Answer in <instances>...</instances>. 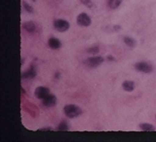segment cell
Segmentation results:
<instances>
[{"mask_svg": "<svg viewBox=\"0 0 156 142\" xmlns=\"http://www.w3.org/2000/svg\"><path fill=\"white\" fill-rule=\"evenodd\" d=\"M53 26H55V28L59 31V32H64V31H67L70 27V24L67 21L65 20H61V19H58V20H55L53 21Z\"/></svg>", "mask_w": 156, "mask_h": 142, "instance_id": "7a4b0ae2", "label": "cell"}, {"mask_svg": "<svg viewBox=\"0 0 156 142\" xmlns=\"http://www.w3.org/2000/svg\"><path fill=\"white\" fill-rule=\"evenodd\" d=\"M33 1H36V0H33Z\"/></svg>", "mask_w": 156, "mask_h": 142, "instance_id": "44dd1931", "label": "cell"}, {"mask_svg": "<svg viewBox=\"0 0 156 142\" xmlns=\"http://www.w3.org/2000/svg\"><path fill=\"white\" fill-rule=\"evenodd\" d=\"M82 109H80L78 105L75 104H68L64 107V114L68 117V118H76L80 116L82 114Z\"/></svg>", "mask_w": 156, "mask_h": 142, "instance_id": "6da1fadb", "label": "cell"}, {"mask_svg": "<svg viewBox=\"0 0 156 142\" xmlns=\"http://www.w3.org/2000/svg\"><path fill=\"white\" fill-rule=\"evenodd\" d=\"M80 2H82L83 5H85V6L89 7V8H91L93 6V3H92L91 0H80Z\"/></svg>", "mask_w": 156, "mask_h": 142, "instance_id": "ac0fdd59", "label": "cell"}, {"mask_svg": "<svg viewBox=\"0 0 156 142\" xmlns=\"http://www.w3.org/2000/svg\"><path fill=\"white\" fill-rule=\"evenodd\" d=\"M98 52H99V48L97 46H94L92 48L87 49V53H89V54H97Z\"/></svg>", "mask_w": 156, "mask_h": 142, "instance_id": "e0dca14e", "label": "cell"}, {"mask_svg": "<svg viewBox=\"0 0 156 142\" xmlns=\"http://www.w3.org/2000/svg\"><path fill=\"white\" fill-rule=\"evenodd\" d=\"M36 76V71L34 68H29V70L26 71L25 73L23 74V79H32V78H34Z\"/></svg>", "mask_w": 156, "mask_h": 142, "instance_id": "7c38bea8", "label": "cell"}, {"mask_svg": "<svg viewBox=\"0 0 156 142\" xmlns=\"http://www.w3.org/2000/svg\"><path fill=\"white\" fill-rule=\"evenodd\" d=\"M103 62H104V58L102 57H92V58L85 59L84 64L90 68H94V67L99 66L100 64L103 63Z\"/></svg>", "mask_w": 156, "mask_h": 142, "instance_id": "3957f363", "label": "cell"}, {"mask_svg": "<svg viewBox=\"0 0 156 142\" xmlns=\"http://www.w3.org/2000/svg\"><path fill=\"white\" fill-rule=\"evenodd\" d=\"M41 130H52V128H45V129H42Z\"/></svg>", "mask_w": 156, "mask_h": 142, "instance_id": "ffe728a7", "label": "cell"}, {"mask_svg": "<svg viewBox=\"0 0 156 142\" xmlns=\"http://www.w3.org/2000/svg\"><path fill=\"white\" fill-rule=\"evenodd\" d=\"M140 129H143L144 132H154L155 130V128L153 125L149 124H141L140 125Z\"/></svg>", "mask_w": 156, "mask_h": 142, "instance_id": "4fadbf2b", "label": "cell"}, {"mask_svg": "<svg viewBox=\"0 0 156 142\" xmlns=\"http://www.w3.org/2000/svg\"><path fill=\"white\" fill-rule=\"evenodd\" d=\"M57 129L60 130V132H67V130H69V125L66 122H61L59 124Z\"/></svg>", "mask_w": 156, "mask_h": 142, "instance_id": "9a60e30c", "label": "cell"}, {"mask_svg": "<svg viewBox=\"0 0 156 142\" xmlns=\"http://www.w3.org/2000/svg\"><path fill=\"white\" fill-rule=\"evenodd\" d=\"M35 96L39 99H43L45 98L48 95H50V90L49 88H46V87H38L35 90Z\"/></svg>", "mask_w": 156, "mask_h": 142, "instance_id": "52a82bcc", "label": "cell"}, {"mask_svg": "<svg viewBox=\"0 0 156 142\" xmlns=\"http://www.w3.org/2000/svg\"><path fill=\"white\" fill-rule=\"evenodd\" d=\"M122 3V0H108L107 5L110 9H116L117 7L120 6Z\"/></svg>", "mask_w": 156, "mask_h": 142, "instance_id": "8fae6325", "label": "cell"}, {"mask_svg": "<svg viewBox=\"0 0 156 142\" xmlns=\"http://www.w3.org/2000/svg\"><path fill=\"white\" fill-rule=\"evenodd\" d=\"M135 68L139 72H143V73H150L152 72L153 67L151 64H149L147 62H140L135 64Z\"/></svg>", "mask_w": 156, "mask_h": 142, "instance_id": "277c9868", "label": "cell"}, {"mask_svg": "<svg viewBox=\"0 0 156 142\" xmlns=\"http://www.w3.org/2000/svg\"><path fill=\"white\" fill-rule=\"evenodd\" d=\"M23 8H24V10L26 11V12H28V13H33V12H34V9H33V7H31L28 3H26V2H23Z\"/></svg>", "mask_w": 156, "mask_h": 142, "instance_id": "2e32d148", "label": "cell"}, {"mask_svg": "<svg viewBox=\"0 0 156 142\" xmlns=\"http://www.w3.org/2000/svg\"><path fill=\"white\" fill-rule=\"evenodd\" d=\"M122 89L126 92H132L135 89V84L132 81H124L122 83Z\"/></svg>", "mask_w": 156, "mask_h": 142, "instance_id": "30bf717a", "label": "cell"}, {"mask_svg": "<svg viewBox=\"0 0 156 142\" xmlns=\"http://www.w3.org/2000/svg\"><path fill=\"white\" fill-rule=\"evenodd\" d=\"M108 59H109V61H115V58L112 56H108Z\"/></svg>", "mask_w": 156, "mask_h": 142, "instance_id": "d6986e66", "label": "cell"}, {"mask_svg": "<svg viewBox=\"0 0 156 142\" xmlns=\"http://www.w3.org/2000/svg\"><path fill=\"white\" fill-rule=\"evenodd\" d=\"M48 44H49V47L51 49H53V50H56V49H59L61 47V42L55 37L50 38L49 41H48Z\"/></svg>", "mask_w": 156, "mask_h": 142, "instance_id": "9c48e42d", "label": "cell"}, {"mask_svg": "<svg viewBox=\"0 0 156 142\" xmlns=\"http://www.w3.org/2000/svg\"><path fill=\"white\" fill-rule=\"evenodd\" d=\"M123 41H124V43L127 45V46H129V47H131V48H133V47H135L136 46V41L133 39V38H131V37H129V36H125L124 38H123Z\"/></svg>", "mask_w": 156, "mask_h": 142, "instance_id": "5bb4252c", "label": "cell"}, {"mask_svg": "<svg viewBox=\"0 0 156 142\" xmlns=\"http://www.w3.org/2000/svg\"><path fill=\"white\" fill-rule=\"evenodd\" d=\"M77 23L82 26H89L91 24V19L87 14L80 13L77 17Z\"/></svg>", "mask_w": 156, "mask_h": 142, "instance_id": "5b68a950", "label": "cell"}, {"mask_svg": "<svg viewBox=\"0 0 156 142\" xmlns=\"http://www.w3.org/2000/svg\"><path fill=\"white\" fill-rule=\"evenodd\" d=\"M56 96L53 95H48L45 98H43L42 99V103L43 105L46 106V107H53L55 104H56Z\"/></svg>", "mask_w": 156, "mask_h": 142, "instance_id": "8992f818", "label": "cell"}, {"mask_svg": "<svg viewBox=\"0 0 156 142\" xmlns=\"http://www.w3.org/2000/svg\"><path fill=\"white\" fill-rule=\"evenodd\" d=\"M23 27L24 30L28 32H36L38 30V26H37V24L33 23V21H26V23L23 24Z\"/></svg>", "mask_w": 156, "mask_h": 142, "instance_id": "ba28073f", "label": "cell"}]
</instances>
